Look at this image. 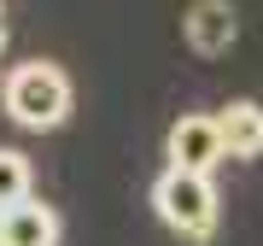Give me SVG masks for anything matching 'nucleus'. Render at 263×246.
<instances>
[{"label": "nucleus", "mask_w": 263, "mask_h": 246, "mask_svg": "<svg viewBox=\"0 0 263 246\" xmlns=\"http://www.w3.org/2000/svg\"><path fill=\"white\" fill-rule=\"evenodd\" d=\"M6 117L24 123V129H59L70 112V82L65 71L47 65V59H29V65H18L6 76Z\"/></svg>", "instance_id": "obj_1"}, {"label": "nucleus", "mask_w": 263, "mask_h": 246, "mask_svg": "<svg viewBox=\"0 0 263 246\" xmlns=\"http://www.w3.org/2000/svg\"><path fill=\"white\" fill-rule=\"evenodd\" d=\"M152 205H158L164 229H176L181 240H211L216 235V188H211V176L164 170L152 182Z\"/></svg>", "instance_id": "obj_2"}, {"label": "nucleus", "mask_w": 263, "mask_h": 246, "mask_svg": "<svg viewBox=\"0 0 263 246\" xmlns=\"http://www.w3.org/2000/svg\"><path fill=\"white\" fill-rule=\"evenodd\" d=\"M164 159H170V170L211 176V164L222 159V135H216V117H211V112H187L181 123H170V135H164Z\"/></svg>", "instance_id": "obj_3"}, {"label": "nucleus", "mask_w": 263, "mask_h": 246, "mask_svg": "<svg viewBox=\"0 0 263 246\" xmlns=\"http://www.w3.org/2000/svg\"><path fill=\"white\" fill-rule=\"evenodd\" d=\"M181 36H187V47H193V53L216 59V53L234 47L240 18H234V6H228V0H193L187 18H181Z\"/></svg>", "instance_id": "obj_4"}, {"label": "nucleus", "mask_w": 263, "mask_h": 246, "mask_svg": "<svg viewBox=\"0 0 263 246\" xmlns=\"http://www.w3.org/2000/svg\"><path fill=\"white\" fill-rule=\"evenodd\" d=\"M216 117V135H222V159H257L263 152V106L257 100H228Z\"/></svg>", "instance_id": "obj_5"}, {"label": "nucleus", "mask_w": 263, "mask_h": 246, "mask_svg": "<svg viewBox=\"0 0 263 246\" xmlns=\"http://www.w3.org/2000/svg\"><path fill=\"white\" fill-rule=\"evenodd\" d=\"M0 246H59V217L41 199H18L0 211Z\"/></svg>", "instance_id": "obj_6"}, {"label": "nucleus", "mask_w": 263, "mask_h": 246, "mask_svg": "<svg viewBox=\"0 0 263 246\" xmlns=\"http://www.w3.org/2000/svg\"><path fill=\"white\" fill-rule=\"evenodd\" d=\"M29 199V159L18 147H0V211Z\"/></svg>", "instance_id": "obj_7"}]
</instances>
